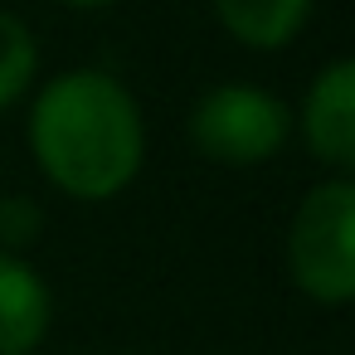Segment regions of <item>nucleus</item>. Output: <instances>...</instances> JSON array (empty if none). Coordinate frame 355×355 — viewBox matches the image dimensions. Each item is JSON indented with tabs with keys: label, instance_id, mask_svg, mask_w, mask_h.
<instances>
[{
	"label": "nucleus",
	"instance_id": "1",
	"mask_svg": "<svg viewBox=\"0 0 355 355\" xmlns=\"http://www.w3.org/2000/svg\"><path fill=\"white\" fill-rule=\"evenodd\" d=\"M25 146L35 171L69 200L107 205L146 166V112L107 69H59L30 93Z\"/></svg>",
	"mask_w": 355,
	"mask_h": 355
},
{
	"label": "nucleus",
	"instance_id": "2",
	"mask_svg": "<svg viewBox=\"0 0 355 355\" xmlns=\"http://www.w3.org/2000/svg\"><path fill=\"white\" fill-rule=\"evenodd\" d=\"M185 141L219 171H258L292 141V103L258 83H214L185 112Z\"/></svg>",
	"mask_w": 355,
	"mask_h": 355
},
{
	"label": "nucleus",
	"instance_id": "3",
	"mask_svg": "<svg viewBox=\"0 0 355 355\" xmlns=\"http://www.w3.org/2000/svg\"><path fill=\"white\" fill-rule=\"evenodd\" d=\"M287 277L316 306L355 297V175L316 180L287 224Z\"/></svg>",
	"mask_w": 355,
	"mask_h": 355
},
{
	"label": "nucleus",
	"instance_id": "4",
	"mask_svg": "<svg viewBox=\"0 0 355 355\" xmlns=\"http://www.w3.org/2000/svg\"><path fill=\"white\" fill-rule=\"evenodd\" d=\"M292 137L306 146L326 175L355 171V59H331L311 73L302 103L292 107Z\"/></svg>",
	"mask_w": 355,
	"mask_h": 355
},
{
	"label": "nucleus",
	"instance_id": "5",
	"mask_svg": "<svg viewBox=\"0 0 355 355\" xmlns=\"http://www.w3.org/2000/svg\"><path fill=\"white\" fill-rule=\"evenodd\" d=\"M54 331V287L25 258L0 248V355H35Z\"/></svg>",
	"mask_w": 355,
	"mask_h": 355
},
{
	"label": "nucleus",
	"instance_id": "6",
	"mask_svg": "<svg viewBox=\"0 0 355 355\" xmlns=\"http://www.w3.org/2000/svg\"><path fill=\"white\" fill-rule=\"evenodd\" d=\"M219 30L248 54H282L311 25L316 0H209Z\"/></svg>",
	"mask_w": 355,
	"mask_h": 355
},
{
	"label": "nucleus",
	"instance_id": "7",
	"mask_svg": "<svg viewBox=\"0 0 355 355\" xmlns=\"http://www.w3.org/2000/svg\"><path fill=\"white\" fill-rule=\"evenodd\" d=\"M40 83V40L35 30L0 6V117L15 103H25Z\"/></svg>",
	"mask_w": 355,
	"mask_h": 355
},
{
	"label": "nucleus",
	"instance_id": "8",
	"mask_svg": "<svg viewBox=\"0 0 355 355\" xmlns=\"http://www.w3.org/2000/svg\"><path fill=\"white\" fill-rule=\"evenodd\" d=\"M44 234V209L30 195H0V248L25 253Z\"/></svg>",
	"mask_w": 355,
	"mask_h": 355
},
{
	"label": "nucleus",
	"instance_id": "9",
	"mask_svg": "<svg viewBox=\"0 0 355 355\" xmlns=\"http://www.w3.org/2000/svg\"><path fill=\"white\" fill-rule=\"evenodd\" d=\"M59 6H69V10H107L117 0H59Z\"/></svg>",
	"mask_w": 355,
	"mask_h": 355
}]
</instances>
